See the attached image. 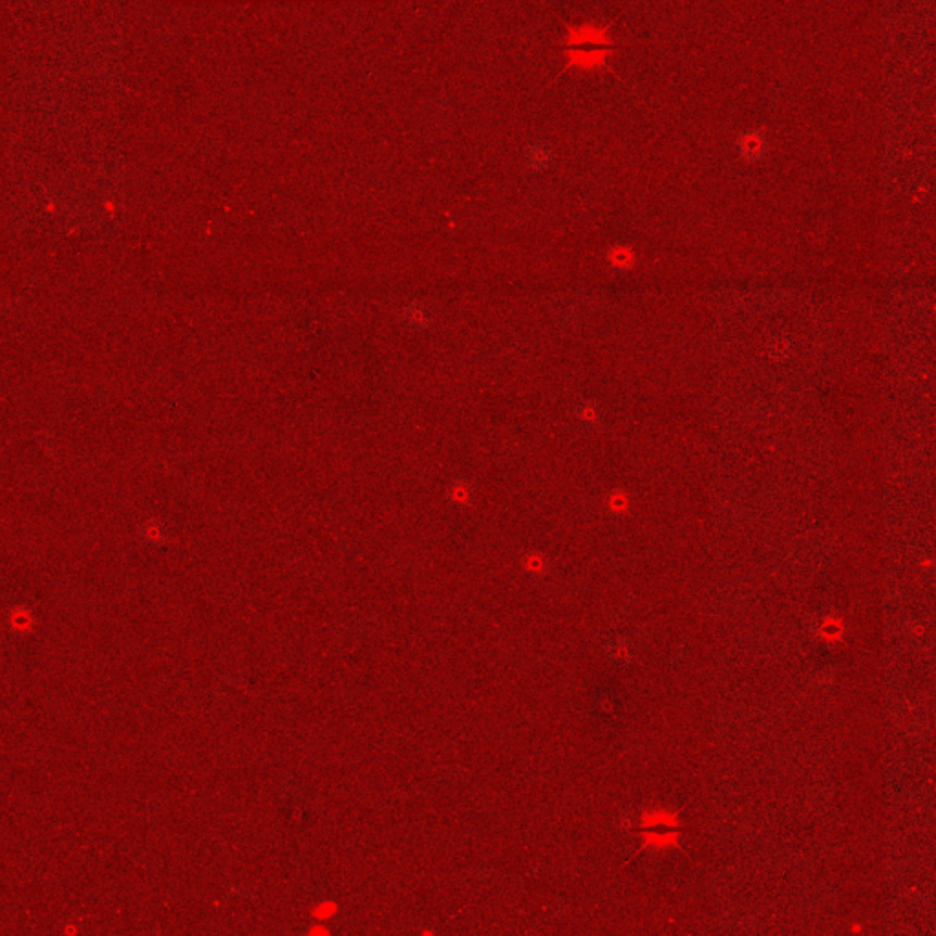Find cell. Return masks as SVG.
<instances>
[{
    "instance_id": "6da1fadb",
    "label": "cell",
    "mask_w": 936,
    "mask_h": 936,
    "mask_svg": "<svg viewBox=\"0 0 936 936\" xmlns=\"http://www.w3.org/2000/svg\"><path fill=\"white\" fill-rule=\"evenodd\" d=\"M611 24H595V22H582V24H567L565 41L556 46L565 51V68L563 72L576 68L582 72H609V55L617 50H627V44H617L609 38Z\"/></svg>"
},
{
    "instance_id": "7a4b0ae2",
    "label": "cell",
    "mask_w": 936,
    "mask_h": 936,
    "mask_svg": "<svg viewBox=\"0 0 936 936\" xmlns=\"http://www.w3.org/2000/svg\"><path fill=\"white\" fill-rule=\"evenodd\" d=\"M764 147H766V141H764V135L757 130H750L744 132L739 139V148L743 152L744 158H750V160H756L759 158L761 154L764 152Z\"/></svg>"
},
{
    "instance_id": "3957f363",
    "label": "cell",
    "mask_w": 936,
    "mask_h": 936,
    "mask_svg": "<svg viewBox=\"0 0 936 936\" xmlns=\"http://www.w3.org/2000/svg\"><path fill=\"white\" fill-rule=\"evenodd\" d=\"M550 158H552V150L547 143H534L530 145L529 150H527V161H529L533 167L542 168L545 165H549Z\"/></svg>"
}]
</instances>
